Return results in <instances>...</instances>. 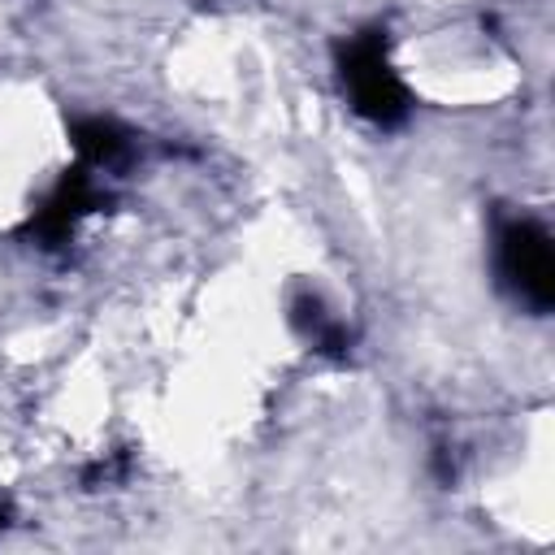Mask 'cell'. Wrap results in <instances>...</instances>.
<instances>
[{"label":"cell","mask_w":555,"mask_h":555,"mask_svg":"<svg viewBox=\"0 0 555 555\" xmlns=\"http://www.w3.org/2000/svg\"><path fill=\"white\" fill-rule=\"evenodd\" d=\"M338 82L347 104L377 130H395L412 113V95L390 61L386 30H356L338 43Z\"/></svg>","instance_id":"6da1fadb"},{"label":"cell","mask_w":555,"mask_h":555,"mask_svg":"<svg viewBox=\"0 0 555 555\" xmlns=\"http://www.w3.org/2000/svg\"><path fill=\"white\" fill-rule=\"evenodd\" d=\"M494 269L503 291L529 308V312H551L555 304V251L551 234L533 217H507L494 230Z\"/></svg>","instance_id":"7a4b0ae2"},{"label":"cell","mask_w":555,"mask_h":555,"mask_svg":"<svg viewBox=\"0 0 555 555\" xmlns=\"http://www.w3.org/2000/svg\"><path fill=\"white\" fill-rule=\"evenodd\" d=\"M104 204V186L95 182V173L82 165V169H74V173H65L52 191H48V199L35 208V217H30V230L39 234V243L43 247H56V243H65L69 234H74V225L87 217V212H95Z\"/></svg>","instance_id":"3957f363"},{"label":"cell","mask_w":555,"mask_h":555,"mask_svg":"<svg viewBox=\"0 0 555 555\" xmlns=\"http://www.w3.org/2000/svg\"><path fill=\"white\" fill-rule=\"evenodd\" d=\"M74 147L91 173H113L134 160V134L113 117H78Z\"/></svg>","instance_id":"277c9868"},{"label":"cell","mask_w":555,"mask_h":555,"mask_svg":"<svg viewBox=\"0 0 555 555\" xmlns=\"http://www.w3.org/2000/svg\"><path fill=\"white\" fill-rule=\"evenodd\" d=\"M291 317H295V330L317 347V351H330V356H343L347 347H351V330L338 321V317H330L325 312V304H321V295H312V291H304V295H295V304H291Z\"/></svg>","instance_id":"5b68a950"}]
</instances>
